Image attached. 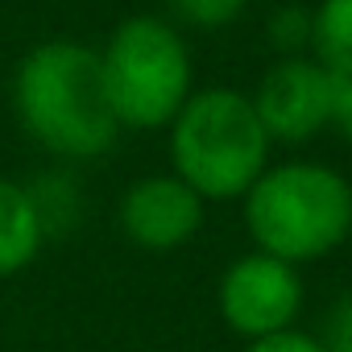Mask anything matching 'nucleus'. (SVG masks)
<instances>
[{
    "mask_svg": "<svg viewBox=\"0 0 352 352\" xmlns=\"http://www.w3.org/2000/svg\"><path fill=\"white\" fill-rule=\"evenodd\" d=\"M13 112L25 137L63 162H91L120 137L104 96L100 50L71 38H50L25 50L13 71Z\"/></svg>",
    "mask_w": 352,
    "mask_h": 352,
    "instance_id": "f257e3e1",
    "label": "nucleus"
},
{
    "mask_svg": "<svg viewBox=\"0 0 352 352\" xmlns=\"http://www.w3.org/2000/svg\"><path fill=\"white\" fill-rule=\"evenodd\" d=\"M170 174L204 199L232 204L270 166V133L257 108L236 87H195L170 124Z\"/></svg>",
    "mask_w": 352,
    "mask_h": 352,
    "instance_id": "f03ea898",
    "label": "nucleus"
},
{
    "mask_svg": "<svg viewBox=\"0 0 352 352\" xmlns=\"http://www.w3.org/2000/svg\"><path fill=\"white\" fill-rule=\"evenodd\" d=\"M253 249L290 265L331 257L352 236V183L323 162H278L245 191Z\"/></svg>",
    "mask_w": 352,
    "mask_h": 352,
    "instance_id": "7ed1b4c3",
    "label": "nucleus"
},
{
    "mask_svg": "<svg viewBox=\"0 0 352 352\" xmlns=\"http://www.w3.org/2000/svg\"><path fill=\"white\" fill-rule=\"evenodd\" d=\"M104 96L120 129H166L195 91V63L183 30L141 13L112 30L100 50Z\"/></svg>",
    "mask_w": 352,
    "mask_h": 352,
    "instance_id": "20e7f679",
    "label": "nucleus"
},
{
    "mask_svg": "<svg viewBox=\"0 0 352 352\" xmlns=\"http://www.w3.org/2000/svg\"><path fill=\"white\" fill-rule=\"evenodd\" d=\"M336 87L340 75H331L315 54H286L261 75L249 100L274 145H302L331 129Z\"/></svg>",
    "mask_w": 352,
    "mask_h": 352,
    "instance_id": "39448f33",
    "label": "nucleus"
},
{
    "mask_svg": "<svg viewBox=\"0 0 352 352\" xmlns=\"http://www.w3.org/2000/svg\"><path fill=\"white\" fill-rule=\"evenodd\" d=\"M216 302H220L224 327L236 331V336H245V340H257V336L294 327L298 323V311H302V278H298V265L253 249V253L236 257L224 270L220 290H216Z\"/></svg>",
    "mask_w": 352,
    "mask_h": 352,
    "instance_id": "423d86ee",
    "label": "nucleus"
},
{
    "mask_svg": "<svg viewBox=\"0 0 352 352\" xmlns=\"http://www.w3.org/2000/svg\"><path fill=\"white\" fill-rule=\"evenodd\" d=\"M204 199L179 179V174H145L137 179L116 208V224L129 245L141 253H174L195 241L204 228Z\"/></svg>",
    "mask_w": 352,
    "mask_h": 352,
    "instance_id": "0eeeda50",
    "label": "nucleus"
},
{
    "mask_svg": "<svg viewBox=\"0 0 352 352\" xmlns=\"http://www.w3.org/2000/svg\"><path fill=\"white\" fill-rule=\"evenodd\" d=\"M46 232L50 228L34 199V187L0 174V278L30 270L46 245Z\"/></svg>",
    "mask_w": 352,
    "mask_h": 352,
    "instance_id": "6e6552de",
    "label": "nucleus"
},
{
    "mask_svg": "<svg viewBox=\"0 0 352 352\" xmlns=\"http://www.w3.org/2000/svg\"><path fill=\"white\" fill-rule=\"evenodd\" d=\"M311 54L340 79H352V0H319L311 9Z\"/></svg>",
    "mask_w": 352,
    "mask_h": 352,
    "instance_id": "1a4fd4ad",
    "label": "nucleus"
},
{
    "mask_svg": "<svg viewBox=\"0 0 352 352\" xmlns=\"http://www.w3.org/2000/svg\"><path fill=\"white\" fill-rule=\"evenodd\" d=\"M245 9H249V0H170L174 25L204 30V34L228 30L236 17H245Z\"/></svg>",
    "mask_w": 352,
    "mask_h": 352,
    "instance_id": "9d476101",
    "label": "nucleus"
},
{
    "mask_svg": "<svg viewBox=\"0 0 352 352\" xmlns=\"http://www.w3.org/2000/svg\"><path fill=\"white\" fill-rule=\"evenodd\" d=\"M270 42L286 54H302V46L311 50V9H298V5H286L274 13L270 21Z\"/></svg>",
    "mask_w": 352,
    "mask_h": 352,
    "instance_id": "9b49d317",
    "label": "nucleus"
},
{
    "mask_svg": "<svg viewBox=\"0 0 352 352\" xmlns=\"http://www.w3.org/2000/svg\"><path fill=\"white\" fill-rule=\"evenodd\" d=\"M245 352H327V344H323V336L302 331V327L294 323V327H282V331H270V336L249 340Z\"/></svg>",
    "mask_w": 352,
    "mask_h": 352,
    "instance_id": "f8f14e48",
    "label": "nucleus"
},
{
    "mask_svg": "<svg viewBox=\"0 0 352 352\" xmlns=\"http://www.w3.org/2000/svg\"><path fill=\"white\" fill-rule=\"evenodd\" d=\"M319 336H323L327 352H352V290L327 311V323Z\"/></svg>",
    "mask_w": 352,
    "mask_h": 352,
    "instance_id": "ddd939ff",
    "label": "nucleus"
},
{
    "mask_svg": "<svg viewBox=\"0 0 352 352\" xmlns=\"http://www.w3.org/2000/svg\"><path fill=\"white\" fill-rule=\"evenodd\" d=\"M331 129L344 137V145L352 149V79H340L336 87V116H331Z\"/></svg>",
    "mask_w": 352,
    "mask_h": 352,
    "instance_id": "4468645a",
    "label": "nucleus"
}]
</instances>
